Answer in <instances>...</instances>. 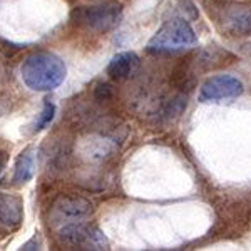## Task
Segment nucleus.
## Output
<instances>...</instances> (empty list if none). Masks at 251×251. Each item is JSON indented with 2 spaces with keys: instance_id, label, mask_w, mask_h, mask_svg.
<instances>
[{
  "instance_id": "nucleus-1",
  "label": "nucleus",
  "mask_w": 251,
  "mask_h": 251,
  "mask_svg": "<svg viewBox=\"0 0 251 251\" xmlns=\"http://www.w3.org/2000/svg\"><path fill=\"white\" fill-rule=\"evenodd\" d=\"M66 74L64 60L50 52L32 54L22 66V79L32 91H54L64 82Z\"/></svg>"
},
{
  "instance_id": "nucleus-2",
  "label": "nucleus",
  "mask_w": 251,
  "mask_h": 251,
  "mask_svg": "<svg viewBox=\"0 0 251 251\" xmlns=\"http://www.w3.org/2000/svg\"><path fill=\"white\" fill-rule=\"evenodd\" d=\"M198 44L196 32L186 19H171L152 35L148 50L152 54H169L191 49Z\"/></svg>"
},
{
  "instance_id": "nucleus-3",
  "label": "nucleus",
  "mask_w": 251,
  "mask_h": 251,
  "mask_svg": "<svg viewBox=\"0 0 251 251\" xmlns=\"http://www.w3.org/2000/svg\"><path fill=\"white\" fill-rule=\"evenodd\" d=\"M123 15V3L121 2H106L99 5L86 7L75 12V17L80 24L91 30L96 32H107L119 24Z\"/></svg>"
},
{
  "instance_id": "nucleus-4",
  "label": "nucleus",
  "mask_w": 251,
  "mask_h": 251,
  "mask_svg": "<svg viewBox=\"0 0 251 251\" xmlns=\"http://www.w3.org/2000/svg\"><path fill=\"white\" fill-rule=\"evenodd\" d=\"M92 214V204L79 196H60L50 209V223L54 228H62L71 223L86 221Z\"/></svg>"
},
{
  "instance_id": "nucleus-5",
  "label": "nucleus",
  "mask_w": 251,
  "mask_h": 251,
  "mask_svg": "<svg viewBox=\"0 0 251 251\" xmlns=\"http://www.w3.org/2000/svg\"><path fill=\"white\" fill-rule=\"evenodd\" d=\"M59 240L67 246L82 250H106L107 241L104 234L96 228H91L86 221L71 223L57 229Z\"/></svg>"
},
{
  "instance_id": "nucleus-6",
  "label": "nucleus",
  "mask_w": 251,
  "mask_h": 251,
  "mask_svg": "<svg viewBox=\"0 0 251 251\" xmlns=\"http://www.w3.org/2000/svg\"><path fill=\"white\" fill-rule=\"evenodd\" d=\"M245 86L238 77L228 74L213 75L201 86L200 100L201 102H211V100L233 99L243 94Z\"/></svg>"
},
{
  "instance_id": "nucleus-7",
  "label": "nucleus",
  "mask_w": 251,
  "mask_h": 251,
  "mask_svg": "<svg viewBox=\"0 0 251 251\" xmlns=\"http://www.w3.org/2000/svg\"><path fill=\"white\" fill-rule=\"evenodd\" d=\"M24 204L15 194L0 193V236H9L22 226Z\"/></svg>"
},
{
  "instance_id": "nucleus-8",
  "label": "nucleus",
  "mask_w": 251,
  "mask_h": 251,
  "mask_svg": "<svg viewBox=\"0 0 251 251\" xmlns=\"http://www.w3.org/2000/svg\"><path fill=\"white\" fill-rule=\"evenodd\" d=\"M223 27L231 35H251V5H233L223 15Z\"/></svg>"
},
{
  "instance_id": "nucleus-9",
  "label": "nucleus",
  "mask_w": 251,
  "mask_h": 251,
  "mask_svg": "<svg viewBox=\"0 0 251 251\" xmlns=\"http://www.w3.org/2000/svg\"><path fill=\"white\" fill-rule=\"evenodd\" d=\"M137 66H139V57L134 52H121V54L114 55L111 62H109L107 74L112 79L123 80L127 79L137 69Z\"/></svg>"
},
{
  "instance_id": "nucleus-10",
  "label": "nucleus",
  "mask_w": 251,
  "mask_h": 251,
  "mask_svg": "<svg viewBox=\"0 0 251 251\" xmlns=\"http://www.w3.org/2000/svg\"><path fill=\"white\" fill-rule=\"evenodd\" d=\"M35 173V157L32 149H25L22 151V154L19 156L17 163H15V173H14V181L19 184L29 183L34 177Z\"/></svg>"
},
{
  "instance_id": "nucleus-11",
  "label": "nucleus",
  "mask_w": 251,
  "mask_h": 251,
  "mask_svg": "<svg viewBox=\"0 0 251 251\" xmlns=\"http://www.w3.org/2000/svg\"><path fill=\"white\" fill-rule=\"evenodd\" d=\"M54 116H55V106H54L52 102H49V100H47V102L44 104V109H42V112H40L39 121L35 123L34 131L37 132V131H42L44 127H47V126L52 123Z\"/></svg>"
},
{
  "instance_id": "nucleus-12",
  "label": "nucleus",
  "mask_w": 251,
  "mask_h": 251,
  "mask_svg": "<svg viewBox=\"0 0 251 251\" xmlns=\"http://www.w3.org/2000/svg\"><path fill=\"white\" fill-rule=\"evenodd\" d=\"M94 96L97 100H107L112 97V87L109 84H97Z\"/></svg>"
},
{
  "instance_id": "nucleus-13",
  "label": "nucleus",
  "mask_w": 251,
  "mask_h": 251,
  "mask_svg": "<svg viewBox=\"0 0 251 251\" xmlns=\"http://www.w3.org/2000/svg\"><path fill=\"white\" fill-rule=\"evenodd\" d=\"M40 246V241H39V238H37V234H35L34 238H32L30 241H27L25 245L22 246V250H40L39 248Z\"/></svg>"
},
{
  "instance_id": "nucleus-14",
  "label": "nucleus",
  "mask_w": 251,
  "mask_h": 251,
  "mask_svg": "<svg viewBox=\"0 0 251 251\" xmlns=\"http://www.w3.org/2000/svg\"><path fill=\"white\" fill-rule=\"evenodd\" d=\"M5 161H7V151L0 148V171H2L3 166H5Z\"/></svg>"
},
{
  "instance_id": "nucleus-15",
  "label": "nucleus",
  "mask_w": 251,
  "mask_h": 251,
  "mask_svg": "<svg viewBox=\"0 0 251 251\" xmlns=\"http://www.w3.org/2000/svg\"><path fill=\"white\" fill-rule=\"evenodd\" d=\"M243 50H245L248 55H251V42L250 44H245V46H243Z\"/></svg>"
}]
</instances>
